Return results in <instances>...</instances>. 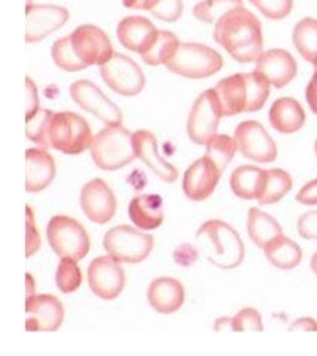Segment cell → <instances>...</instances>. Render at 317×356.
<instances>
[{
	"mask_svg": "<svg viewBox=\"0 0 317 356\" xmlns=\"http://www.w3.org/2000/svg\"><path fill=\"white\" fill-rule=\"evenodd\" d=\"M213 38L238 63L257 61L262 54L261 21L245 6L231 9L215 24Z\"/></svg>",
	"mask_w": 317,
	"mask_h": 356,
	"instance_id": "obj_1",
	"label": "cell"
},
{
	"mask_svg": "<svg viewBox=\"0 0 317 356\" xmlns=\"http://www.w3.org/2000/svg\"><path fill=\"white\" fill-rule=\"evenodd\" d=\"M271 83L259 72L236 73L220 79L213 88L218 94L224 117L241 112H257L266 104Z\"/></svg>",
	"mask_w": 317,
	"mask_h": 356,
	"instance_id": "obj_2",
	"label": "cell"
},
{
	"mask_svg": "<svg viewBox=\"0 0 317 356\" xmlns=\"http://www.w3.org/2000/svg\"><path fill=\"white\" fill-rule=\"evenodd\" d=\"M198 242L210 264L219 268H237L245 259V245L238 233L224 221H207L197 232Z\"/></svg>",
	"mask_w": 317,
	"mask_h": 356,
	"instance_id": "obj_3",
	"label": "cell"
},
{
	"mask_svg": "<svg viewBox=\"0 0 317 356\" xmlns=\"http://www.w3.org/2000/svg\"><path fill=\"white\" fill-rule=\"evenodd\" d=\"M91 159L101 170H120L134 161L133 134L122 125H106L91 143Z\"/></svg>",
	"mask_w": 317,
	"mask_h": 356,
	"instance_id": "obj_4",
	"label": "cell"
},
{
	"mask_svg": "<svg viewBox=\"0 0 317 356\" xmlns=\"http://www.w3.org/2000/svg\"><path fill=\"white\" fill-rule=\"evenodd\" d=\"M224 66V58L213 48L195 42L181 44L173 58L165 67L189 79H203L213 76Z\"/></svg>",
	"mask_w": 317,
	"mask_h": 356,
	"instance_id": "obj_5",
	"label": "cell"
},
{
	"mask_svg": "<svg viewBox=\"0 0 317 356\" xmlns=\"http://www.w3.org/2000/svg\"><path fill=\"white\" fill-rule=\"evenodd\" d=\"M94 136L88 122L75 112L54 113L49 127V148L78 155L91 148Z\"/></svg>",
	"mask_w": 317,
	"mask_h": 356,
	"instance_id": "obj_6",
	"label": "cell"
},
{
	"mask_svg": "<svg viewBox=\"0 0 317 356\" xmlns=\"http://www.w3.org/2000/svg\"><path fill=\"white\" fill-rule=\"evenodd\" d=\"M47 237L51 249L60 258L81 261L90 252L88 233L76 219L70 216H52L47 227Z\"/></svg>",
	"mask_w": 317,
	"mask_h": 356,
	"instance_id": "obj_7",
	"label": "cell"
},
{
	"mask_svg": "<svg viewBox=\"0 0 317 356\" xmlns=\"http://www.w3.org/2000/svg\"><path fill=\"white\" fill-rule=\"evenodd\" d=\"M103 246L108 255L120 263L137 264L149 257L154 248V237L137 232L133 227L118 225L104 234Z\"/></svg>",
	"mask_w": 317,
	"mask_h": 356,
	"instance_id": "obj_8",
	"label": "cell"
},
{
	"mask_svg": "<svg viewBox=\"0 0 317 356\" xmlns=\"http://www.w3.org/2000/svg\"><path fill=\"white\" fill-rule=\"evenodd\" d=\"M224 117L216 91H203L193 104L186 122V133L195 145H206L218 131L219 121Z\"/></svg>",
	"mask_w": 317,
	"mask_h": 356,
	"instance_id": "obj_9",
	"label": "cell"
},
{
	"mask_svg": "<svg viewBox=\"0 0 317 356\" xmlns=\"http://www.w3.org/2000/svg\"><path fill=\"white\" fill-rule=\"evenodd\" d=\"M103 81L115 91L125 97L137 96L145 88V75L137 63L121 52L113 56L100 66Z\"/></svg>",
	"mask_w": 317,
	"mask_h": 356,
	"instance_id": "obj_10",
	"label": "cell"
},
{
	"mask_svg": "<svg viewBox=\"0 0 317 356\" xmlns=\"http://www.w3.org/2000/svg\"><path fill=\"white\" fill-rule=\"evenodd\" d=\"M238 151L245 159L257 163H273L277 159V146L258 121H243L234 131Z\"/></svg>",
	"mask_w": 317,
	"mask_h": 356,
	"instance_id": "obj_11",
	"label": "cell"
},
{
	"mask_svg": "<svg viewBox=\"0 0 317 356\" xmlns=\"http://www.w3.org/2000/svg\"><path fill=\"white\" fill-rule=\"evenodd\" d=\"M72 100L82 109L96 115L106 125H120L122 122V112L116 104L103 94L96 83L88 79L75 81L69 88Z\"/></svg>",
	"mask_w": 317,
	"mask_h": 356,
	"instance_id": "obj_12",
	"label": "cell"
},
{
	"mask_svg": "<svg viewBox=\"0 0 317 356\" xmlns=\"http://www.w3.org/2000/svg\"><path fill=\"white\" fill-rule=\"evenodd\" d=\"M72 47L78 58L88 66H101L113 56L109 36L94 24H82L70 35Z\"/></svg>",
	"mask_w": 317,
	"mask_h": 356,
	"instance_id": "obj_13",
	"label": "cell"
},
{
	"mask_svg": "<svg viewBox=\"0 0 317 356\" xmlns=\"http://www.w3.org/2000/svg\"><path fill=\"white\" fill-rule=\"evenodd\" d=\"M90 289L101 300H115L125 285V273L120 261L111 255L99 257L88 267Z\"/></svg>",
	"mask_w": 317,
	"mask_h": 356,
	"instance_id": "obj_14",
	"label": "cell"
},
{
	"mask_svg": "<svg viewBox=\"0 0 317 356\" xmlns=\"http://www.w3.org/2000/svg\"><path fill=\"white\" fill-rule=\"evenodd\" d=\"M81 207L90 221L96 224H106L116 213V198L111 186L100 177L92 179L82 186Z\"/></svg>",
	"mask_w": 317,
	"mask_h": 356,
	"instance_id": "obj_15",
	"label": "cell"
},
{
	"mask_svg": "<svg viewBox=\"0 0 317 356\" xmlns=\"http://www.w3.org/2000/svg\"><path fill=\"white\" fill-rule=\"evenodd\" d=\"M26 313L27 331H57L65 319V309L61 301L51 294L27 298Z\"/></svg>",
	"mask_w": 317,
	"mask_h": 356,
	"instance_id": "obj_16",
	"label": "cell"
},
{
	"mask_svg": "<svg viewBox=\"0 0 317 356\" xmlns=\"http://www.w3.org/2000/svg\"><path fill=\"white\" fill-rule=\"evenodd\" d=\"M70 14L57 5H27L26 40L39 42L67 23Z\"/></svg>",
	"mask_w": 317,
	"mask_h": 356,
	"instance_id": "obj_17",
	"label": "cell"
},
{
	"mask_svg": "<svg viewBox=\"0 0 317 356\" xmlns=\"http://www.w3.org/2000/svg\"><path fill=\"white\" fill-rule=\"evenodd\" d=\"M222 172L207 155L198 159L188 167L184 176V193L193 202H203L209 198L219 184Z\"/></svg>",
	"mask_w": 317,
	"mask_h": 356,
	"instance_id": "obj_18",
	"label": "cell"
},
{
	"mask_svg": "<svg viewBox=\"0 0 317 356\" xmlns=\"http://www.w3.org/2000/svg\"><path fill=\"white\" fill-rule=\"evenodd\" d=\"M255 70L259 72L273 87L283 88L297 76L298 65L289 51L273 48L263 51L259 56Z\"/></svg>",
	"mask_w": 317,
	"mask_h": 356,
	"instance_id": "obj_19",
	"label": "cell"
},
{
	"mask_svg": "<svg viewBox=\"0 0 317 356\" xmlns=\"http://www.w3.org/2000/svg\"><path fill=\"white\" fill-rule=\"evenodd\" d=\"M133 145L137 159L142 160L147 167H149L161 181L172 184L177 179V169L158 154L156 138L151 131L139 130L133 133Z\"/></svg>",
	"mask_w": 317,
	"mask_h": 356,
	"instance_id": "obj_20",
	"label": "cell"
},
{
	"mask_svg": "<svg viewBox=\"0 0 317 356\" xmlns=\"http://www.w3.org/2000/svg\"><path fill=\"white\" fill-rule=\"evenodd\" d=\"M56 161L45 148L26 151V190L40 193L54 181Z\"/></svg>",
	"mask_w": 317,
	"mask_h": 356,
	"instance_id": "obj_21",
	"label": "cell"
},
{
	"mask_svg": "<svg viewBox=\"0 0 317 356\" xmlns=\"http://www.w3.org/2000/svg\"><path fill=\"white\" fill-rule=\"evenodd\" d=\"M147 301L155 312L170 315L182 307L185 289L181 282L173 277H158L147 289Z\"/></svg>",
	"mask_w": 317,
	"mask_h": 356,
	"instance_id": "obj_22",
	"label": "cell"
},
{
	"mask_svg": "<svg viewBox=\"0 0 317 356\" xmlns=\"http://www.w3.org/2000/svg\"><path fill=\"white\" fill-rule=\"evenodd\" d=\"M268 118L274 130L282 134H292L302 129L305 112L297 99L280 97L271 104Z\"/></svg>",
	"mask_w": 317,
	"mask_h": 356,
	"instance_id": "obj_23",
	"label": "cell"
},
{
	"mask_svg": "<svg viewBox=\"0 0 317 356\" xmlns=\"http://www.w3.org/2000/svg\"><path fill=\"white\" fill-rule=\"evenodd\" d=\"M129 216L140 229H156L164 221L163 198L156 194L134 197L129 206Z\"/></svg>",
	"mask_w": 317,
	"mask_h": 356,
	"instance_id": "obj_24",
	"label": "cell"
},
{
	"mask_svg": "<svg viewBox=\"0 0 317 356\" xmlns=\"http://www.w3.org/2000/svg\"><path fill=\"white\" fill-rule=\"evenodd\" d=\"M155 31L156 29L152 21L142 15L127 17L121 19L118 27H116V35H118L121 45L134 52H140Z\"/></svg>",
	"mask_w": 317,
	"mask_h": 356,
	"instance_id": "obj_25",
	"label": "cell"
},
{
	"mask_svg": "<svg viewBox=\"0 0 317 356\" xmlns=\"http://www.w3.org/2000/svg\"><path fill=\"white\" fill-rule=\"evenodd\" d=\"M267 179V170L257 165H240L232 172L231 190L243 200H259Z\"/></svg>",
	"mask_w": 317,
	"mask_h": 356,
	"instance_id": "obj_26",
	"label": "cell"
},
{
	"mask_svg": "<svg viewBox=\"0 0 317 356\" xmlns=\"http://www.w3.org/2000/svg\"><path fill=\"white\" fill-rule=\"evenodd\" d=\"M179 45L181 42L172 31L156 30L152 38L147 40V44L140 49L139 56L149 66H165L176 54Z\"/></svg>",
	"mask_w": 317,
	"mask_h": 356,
	"instance_id": "obj_27",
	"label": "cell"
},
{
	"mask_svg": "<svg viewBox=\"0 0 317 356\" xmlns=\"http://www.w3.org/2000/svg\"><path fill=\"white\" fill-rule=\"evenodd\" d=\"M267 259L280 270H292L298 267L302 259L301 246L286 236H277L263 248Z\"/></svg>",
	"mask_w": 317,
	"mask_h": 356,
	"instance_id": "obj_28",
	"label": "cell"
},
{
	"mask_svg": "<svg viewBox=\"0 0 317 356\" xmlns=\"http://www.w3.org/2000/svg\"><path fill=\"white\" fill-rule=\"evenodd\" d=\"M247 233L252 242L259 248H266L273 238L283 234L280 224L271 215L261 209L252 207L247 216Z\"/></svg>",
	"mask_w": 317,
	"mask_h": 356,
	"instance_id": "obj_29",
	"label": "cell"
},
{
	"mask_svg": "<svg viewBox=\"0 0 317 356\" xmlns=\"http://www.w3.org/2000/svg\"><path fill=\"white\" fill-rule=\"evenodd\" d=\"M292 40L304 60L313 63L317 58V19L311 17L300 19L293 27Z\"/></svg>",
	"mask_w": 317,
	"mask_h": 356,
	"instance_id": "obj_30",
	"label": "cell"
},
{
	"mask_svg": "<svg viewBox=\"0 0 317 356\" xmlns=\"http://www.w3.org/2000/svg\"><path fill=\"white\" fill-rule=\"evenodd\" d=\"M292 177L288 172L282 169L267 170V179L263 185V191L259 197L261 204H274L292 190Z\"/></svg>",
	"mask_w": 317,
	"mask_h": 356,
	"instance_id": "obj_31",
	"label": "cell"
},
{
	"mask_svg": "<svg viewBox=\"0 0 317 356\" xmlns=\"http://www.w3.org/2000/svg\"><path fill=\"white\" fill-rule=\"evenodd\" d=\"M238 149L237 142L234 138L227 134H215L207 143H206V155L213 161L218 169L224 173L228 164L234 159V155Z\"/></svg>",
	"mask_w": 317,
	"mask_h": 356,
	"instance_id": "obj_32",
	"label": "cell"
},
{
	"mask_svg": "<svg viewBox=\"0 0 317 356\" xmlns=\"http://www.w3.org/2000/svg\"><path fill=\"white\" fill-rule=\"evenodd\" d=\"M243 6V0H203L194 6L193 14L207 24H216L231 9Z\"/></svg>",
	"mask_w": 317,
	"mask_h": 356,
	"instance_id": "obj_33",
	"label": "cell"
},
{
	"mask_svg": "<svg viewBox=\"0 0 317 356\" xmlns=\"http://www.w3.org/2000/svg\"><path fill=\"white\" fill-rule=\"evenodd\" d=\"M54 112L49 109H39L33 117L26 120L27 138L39 145L40 148H49V127Z\"/></svg>",
	"mask_w": 317,
	"mask_h": 356,
	"instance_id": "obj_34",
	"label": "cell"
},
{
	"mask_svg": "<svg viewBox=\"0 0 317 356\" xmlns=\"http://www.w3.org/2000/svg\"><path fill=\"white\" fill-rule=\"evenodd\" d=\"M51 54H52V60H54L56 65L63 70L79 72V70L87 69V66L78 58L75 49H73L70 36L56 40L54 45H52Z\"/></svg>",
	"mask_w": 317,
	"mask_h": 356,
	"instance_id": "obj_35",
	"label": "cell"
},
{
	"mask_svg": "<svg viewBox=\"0 0 317 356\" xmlns=\"http://www.w3.org/2000/svg\"><path fill=\"white\" fill-rule=\"evenodd\" d=\"M56 282L63 294L75 292L82 285V271L78 266V261L72 258H61L57 267Z\"/></svg>",
	"mask_w": 317,
	"mask_h": 356,
	"instance_id": "obj_36",
	"label": "cell"
},
{
	"mask_svg": "<svg viewBox=\"0 0 317 356\" xmlns=\"http://www.w3.org/2000/svg\"><path fill=\"white\" fill-rule=\"evenodd\" d=\"M249 2L270 19L286 18L293 8V0H249Z\"/></svg>",
	"mask_w": 317,
	"mask_h": 356,
	"instance_id": "obj_37",
	"label": "cell"
},
{
	"mask_svg": "<svg viewBox=\"0 0 317 356\" xmlns=\"http://www.w3.org/2000/svg\"><path fill=\"white\" fill-rule=\"evenodd\" d=\"M263 330L261 313L257 309L246 307L240 310L237 315L232 318V331L238 332H261Z\"/></svg>",
	"mask_w": 317,
	"mask_h": 356,
	"instance_id": "obj_38",
	"label": "cell"
},
{
	"mask_svg": "<svg viewBox=\"0 0 317 356\" xmlns=\"http://www.w3.org/2000/svg\"><path fill=\"white\" fill-rule=\"evenodd\" d=\"M182 10H184L182 0H160V3L151 10V14L163 21L173 23V21L181 18Z\"/></svg>",
	"mask_w": 317,
	"mask_h": 356,
	"instance_id": "obj_39",
	"label": "cell"
},
{
	"mask_svg": "<svg viewBox=\"0 0 317 356\" xmlns=\"http://www.w3.org/2000/svg\"><path fill=\"white\" fill-rule=\"evenodd\" d=\"M26 213H27V227H26V257H31L33 254H36L39 248H40V234L36 228V222H35V215L31 212V209L27 206L26 207Z\"/></svg>",
	"mask_w": 317,
	"mask_h": 356,
	"instance_id": "obj_40",
	"label": "cell"
},
{
	"mask_svg": "<svg viewBox=\"0 0 317 356\" xmlns=\"http://www.w3.org/2000/svg\"><path fill=\"white\" fill-rule=\"evenodd\" d=\"M298 233L305 240H317V211H311L300 216Z\"/></svg>",
	"mask_w": 317,
	"mask_h": 356,
	"instance_id": "obj_41",
	"label": "cell"
},
{
	"mask_svg": "<svg viewBox=\"0 0 317 356\" xmlns=\"http://www.w3.org/2000/svg\"><path fill=\"white\" fill-rule=\"evenodd\" d=\"M173 258L176 261V264L182 267H191L198 258V250L193 245L185 243L174 249Z\"/></svg>",
	"mask_w": 317,
	"mask_h": 356,
	"instance_id": "obj_42",
	"label": "cell"
},
{
	"mask_svg": "<svg viewBox=\"0 0 317 356\" xmlns=\"http://www.w3.org/2000/svg\"><path fill=\"white\" fill-rule=\"evenodd\" d=\"M26 91H27V102H26V120L33 117L39 111V96L35 82L30 78H26Z\"/></svg>",
	"mask_w": 317,
	"mask_h": 356,
	"instance_id": "obj_43",
	"label": "cell"
},
{
	"mask_svg": "<svg viewBox=\"0 0 317 356\" xmlns=\"http://www.w3.org/2000/svg\"><path fill=\"white\" fill-rule=\"evenodd\" d=\"M297 202L305 206L317 204V179L305 184L297 194Z\"/></svg>",
	"mask_w": 317,
	"mask_h": 356,
	"instance_id": "obj_44",
	"label": "cell"
},
{
	"mask_svg": "<svg viewBox=\"0 0 317 356\" xmlns=\"http://www.w3.org/2000/svg\"><path fill=\"white\" fill-rule=\"evenodd\" d=\"M313 65H314V73L309 82L307 90H305V99H307L310 109L317 115V58L313 61Z\"/></svg>",
	"mask_w": 317,
	"mask_h": 356,
	"instance_id": "obj_45",
	"label": "cell"
},
{
	"mask_svg": "<svg viewBox=\"0 0 317 356\" xmlns=\"http://www.w3.org/2000/svg\"><path fill=\"white\" fill-rule=\"evenodd\" d=\"M125 8L130 9H143V10H151L160 3V0H122Z\"/></svg>",
	"mask_w": 317,
	"mask_h": 356,
	"instance_id": "obj_46",
	"label": "cell"
},
{
	"mask_svg": "<svg viewBox=\"0 0 317 356\" xmlns=\"http://www.w3.org/2000/svg\"><path fill=\"white\" fill-rule=\"evenodd\" d=\"M291 331H317V322L313 318H300L289 328Z\"/></svg>",
	"mask_w": 317,
	"mask_h": 356,
	"instance_id": "obj_47",
	"label": "cell"
},
{
	"mask_svg": "<svg viewBox=\"0 0 317 356\" xmlns=\"http://www.w3.org/2000/svg\"><path fill=\"white\" fill-rule=\"evenodd\" d=\"M215 330L220 332L232 331V318H219L215 322Z\"/></svg>",
	"mask_w": 317,
	"mask_h": 356,
	"instance_id": "obj_48",
	"label": "cell"
},
{
	"mask_svg": "<svg viewBox=\"0 0 317 356\" xmlns=\"http://www.w3.org/2000/svg\"><path fill=\"white\" fill-rule=\"evenodd\" d=\"M36 296L35 294V280L31 275H27V298Z\"/></svg>",
	"mask_w": 317,
	"mask_h": 356,
	"instance_id": "obj_49",
	"label": "cell"
},
{
	"mask_svg": "<svg viewBox=\"0 0 317 356\" xmlns=\"http://www.w3.org/2000/svg\"><path fill=\"white\" fill-rule=\"evenodd\" d=\"M311 270H313V273L317 276V252L311 257Z\"/></svg>",
	"mask_w": 317,
	"mask_h": 356,
	"instance_id": "obj_50",
	"label": "cell"
},
{
	"mask_svg": "<svg viewBox=\"0 0 317 356\" xmlns=\"http://www.w3.org/2000/svg\"><path fill=\"white\" fill-rule=\"evenodd\" d=\"M314 151H316V155H317V139H316V143H314Z\"/></svg>",
	"mask_w": 317,
	"mask_h": 356,
	"instance_id": "obj_51",
	"label": "cell"
}]
</instances>
